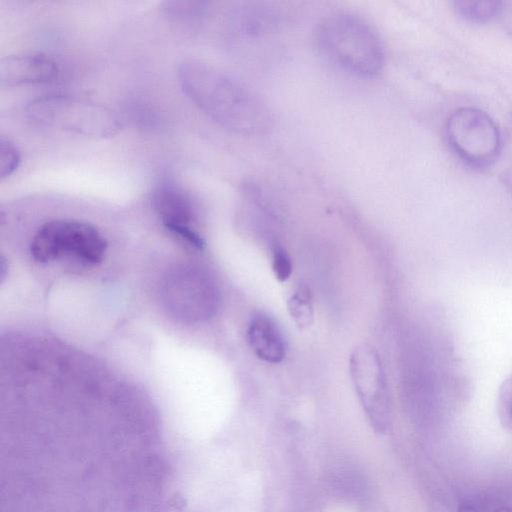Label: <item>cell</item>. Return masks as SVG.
I'll return each mask as SVG.
<instances>
[{
	"instance_id": "1",
	"label": "cell",
	"mask_w": 512,
	"mask_h": 512,
	"mask_svg": "<svg viewBox=\"0 0 512 512\" xmlns=\"http://www.w3.org/2000/svg\"><path fill=\"white\" fill-rule=\"evenodd\" d=\"M179 79L188 97L211 119L242 135L267 132L273 123L266 102L245 83L201 61H185Z\"/></svg>"
},
{
	"instance_id": "2",
	"label": "cell",
	"mask_w": 512,
	"mask_h": 512,
	"mask_svg": "<svg viewBox=\"0 0 512 512\" xmlns=\"http://www.w3.org/2000/svg\"><path fill=\"white\" fill-rule=\"evenodd\" d=\"M321 51L342 69L373 77L384 65V46L377 31L364 19L352 14H335L318 27Z\"/></svg>"
},
{
	"instance_id": "3",
	"label": "cell",
	"mask_w": 512,
	"mask_h": 512,
	"mask_svg": "<svg viewBox=\"0 0 512 512\" xmlns=\"http://www.w3.org/2000/svg\"><path fill=\"white\" fill-rule=\"evenodd\" d=\"M27 112L44 126L91 138L110 137L120 128L119 118L113 110L75 96L37 98L28 105Z\"/></svg>"
},
{
	"instance_id": "4",
	"label": "cell",
	"mask_w": 512,
	"mask_h": 512,
	"mask_svg": "<svg viewBox=\"0 0 512 512\" xmlns=\"http://www.w3.org/2000/svg\"><path fill=\"white\" fill-rule=\"evenodd\" d=\"M107 243L92 225L58 219L44 223L34 235L30 252L40 263H48L63 257H73L86 265L102 262Z\"/></svg>"
},
{
	"instance_id": "5",
	"label": "cell",
	"mask_w": 512,
	"mask_h": 512,
	"mask_svg": "<svg viewBox=\"0 0 512 512\" xmlns=\"http://www.w3.org/2000/svg\"><path fill=\"white\" fill-rule=\"evenodd\" d=\"M450 147L469 166L485 168L498 157L501 135L496 123L485 112L475 108H459L446 122Z\"/></svg>"
},
{
	"instance_id": "6",
	"label": "cell",
	"mask_w": 512,
	"mask_h": 512,
	"mask_svg": "<svg viewBox=\"0 0 512 512\" xmlns=\"http://www.w3.org/2000/svg\"><path fill=\"white\" fill-rule=\"evenodd\" d=\"M349 371L371 425L378 431H384L390 421V400L379 354L368 344L358 345L351 353Z\"/></svg>"
},
{
	"instance_id": "7",
	"label": "cell",
	"mask_w": 512,
	"mask_h": 512,
	"mask_svg": "<svg viewBox=\"0 0 512 512\" xmlns=\"http://www.w3.org/2000/svg\"><path fill=\"white\" fill-rule=\"evenodd\" d=\"M163 292L168 309L185 321L209 318L217 308L214 283L198 269L183 267L173 271L166 279Z\"/></svg>"
},
{
	"instance_id": "8",
	"label": "cell",
	"mask_w": 512,
	"mask_h": 512,
	"mask_svg": "<svg viewBox=\"0 0 512 512\" xmlns=\"http://www.w3.org/2000/svg\"><path fill=\"white\" fill-rule=\"evenodd\" d=\"M164 227L183 242L202 249L204 240L195 228V208L189 195L172 183L159 184L152 198Z\"/></svg>"
},
{
	"instance_id": "9",
	"label": "cell",
	"mask_w": 512,
	"mask_h": 512,
	"mask_svg": "<svg viewBox=\"0 0 512 512\" xmlns=\"http://www.w3.org/2000/svg\"><path fill=\"white\" fill-rule=\"evenodd\" d=\"M58 72L56 63L41 53H19L0 61L1 86H20L48 82Z\"/></svg>"
},
{
	"instance_id": "10",
	"label": "cell",
	"mask_w": 512,
	"mask_h": 512,
	"mask_svg": "<svg viewBox=\"0 0 512 512\" xmlns=\"http://www.w3.org/2000/svg\"><path fill=\"white\" fill-rule=\"evenodd\" d=\"M247 340L256 356L267 363H280L285 357L284 338L274 321L264 314L252 317Z\"/></svg>"
},
{
	"instance_id": "11",
	"label": "cell",
	"mask_w": 512,
	"mask_h": 512,
	"mask_svg": "<svg viewBox=\"0 0 512 512\" xmlns=\"http://www.w3.org/2000/svg\"><path fill=\"white\" fill-rule=\"evenodd\" d=\"M288 311L299 329H305L312 325L314 311L312 295L309 288L301 285L288 300Z\"/></svg>"
},
{
	"instance_id": "12",
	"label": "cell",
	"mask_w": 512,
	"mask_h": 512,
	"mask_svg": "<svg viewBox=\"0 0 512 512\" xmlns=\"http://www.w3.org/2000/svg\"><path fill=\"white\" fill-rule=\"evenodd\" d=\"M453 5L461 17L473 22L487 21L501 10V3L497 1H456Z\"/></svg>"
},
{
	"instance_id": "13",
	"label": "cell",
	"mask_w": 512,
	"mask_h": 512,
	"mask_svg": "<svg viewBox=\"0 0 512 512\" xmlns=\"http://www.w3.org/2000/svg\"><path fill=\"white\" fill-rule=\"evenodd\" d=\"M20 164V152L17 146L9 139H0V178L11 176Z\"/></svg>"
},
{
	"instance_id": "14",
	"label": "cell",
	"mask_w": 512,
	"mask_h": 512,
	"mask_svg": "<svg viewBox=\"0 0 512 512\" xmlns=\"http://www.w3.org/2000/svg\"><path fill=\"white\" fill-rule=\"evenodd\" d=\"M272 269L275 277L284 282L292 273V263L285 249L278 243L272 246Z\"/></svg>"
},
{
	"instance_id": "15",
	"label": "cell",
	"mask_w": 512,
	"mask_h": 512,
	"mask_svg": "<svg viewBox=\"0 0 512 512\" xmlns=\"http://www.w3.org/2000/svg\"><path fill=\"white\" fill-rule=\"evenodd\" d=\"M459 512H512V508L502 505L485 504L478 501L463 503Z\"/></svg>"
},
{
	"instance_id": "16",
	"label": "cell",
	"mask_w": 512,
	"mask_h": 512,
	"mask_svg": "<svg viewBox=\"0 0 512 512\" xmlns=\"http://www.w3.org/2000/svg\"><path fill=\"white\" fill-rule=\"evenodd\" d=\"M509 415H510V418L512 420V402H511L510 407H509Z\"/></svg>"
}]
</instances>
